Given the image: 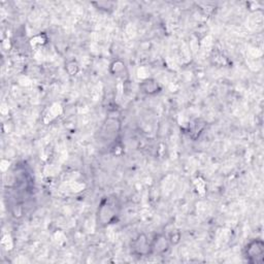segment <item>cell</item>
<instances>
[{
	"label": "cell",
	"instance_id": "cell-1",
	"mask_svg": "<svg viewBox=\"0 0 264 264\" xmlns=\"http://www.w3.org/2000/svg\"><path fill=\"white\" fill-rule=\"evenodd\" d=\"M120 206L117 199L113 197H104L98 209V222L102 225H109L117 220Z\"/></svg>",
	"mask_w": 264,
	"mask_h": 264
},
{
	"label": "cell",
	"instance_id": "cell-2",
	"mask_svg": "<svg viewBox=\"0 0 264 264\" xmlns=\"http://www.w3.org/2000/svg\"><path fill=\"white\" fill-rule=\"evenodd\" d=\"M245 257L250 263H262L264 260V243L262 239L256 238L245 248Z\"/></svg>",
	"mask_w": 264,
	"mask_h": 264
},
{
	"label": "cell",
	"instance_id": "cell-3",
	"mask_svg": "<svg viewBox=\"0 0 264 264\" xmlns=\"http://www.w3.org/2000/svg\"><path fill=\"white\" fill-rule=\"evenodd\" d=\"M132 253L136 256H148L152 254V245L151 242L148 241V237L142 233L139 234L131 245Z\"/></svg>",
	"mask_w": 264,
	"mask_h": 264
},
{
	"label": "cell",
	"instance_id": "cell-4",
	"mask_svg": "<svg viewBox=\"0 0 264 264\" xmlns=\"http://www.w3.org/2000/svg\"><path fill=\"white\" fill-rule=\"evenodd\" d=\"M169 239L163 235V234H158L156 235L155 238L151 242L152 245V254H164L165 252H167L169 249Z\"/></svg>",
	"mask_w": 264,
	"mask_h": 264
},
{
	"label": "cell",
	"instance_id": "cell-5",
	"mask_svg": "<svg viewBox=\"0 0 264 264\" xmlns=\"http://www.w3.org/2000/svg\"><path fill=\"white\" fill-rule=\"evenodd\" d=\"M140 89L144 93L148 94V95H154L159 93L161 91V87L158 84V82L155 81L154 79H147L145 80L142 85H140Z\"/></svg>",
	"mask_w": 264,
	"mask_h": 264
},
{
	"label": "cell",
	"instance_id": "cell-6",
	"mask_svg": "<svg viewBox=\"0 0 264 264\" xmlns=\"http://www.w3.org/2000/svg\"><path fill=\"white\" fill-rule=\"evenodd\" d=\"M205 125H206V124H205V122L202 119H196L192 123L191 127H190V129H189L190 134H191V135L195 134L194 138H196L197 136H199V134L203 131Z\"/></svg>",
	"mask_w": 264,
	"mask_h": 264
},
{
	"label": "cell",
	"instance_id": "cell-7",
	"mask_svg": "<svg viewBox=\"0 0 264 264\" xmlns=\"http://www.w3.org/2000/svg\"><path fill=\"white\" fill-rule=\"evenodd\" d=\"M112 68H115V70H113V73L119 74L125 69V65H124L121 61H116L112 64Z\"/></svg>",
	"mask_w": 264,
	"mask_h": 264
}]
</instances>
